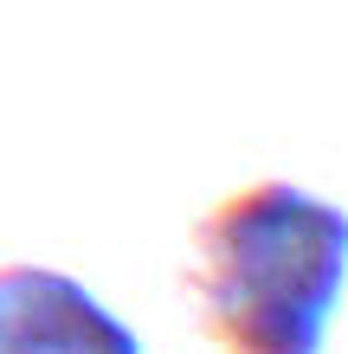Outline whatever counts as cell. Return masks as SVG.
<instances>
[{
    "label": "cell",
    "mask_w": 348,
    "mask_h": 354,
    "mask_svg": "<svg viewBox=\"0 0 348 354\" xmlns=\"http://www.w3.org/2000/svg\"><path fill=\"white\" fill-rule=\"evenodd\" d=\"M0 354H142V342L77 277L46 264H7L0 270Z\"/></svg>",
    "instance_id": "7a4b0ae2"
},
{
    "label": "cell",
    "mask_w": 348,
    "mask_h": 354,
    "mask_svg": "<svg viewBox=\"0 0 348 354\" xmlns=\"http://www.w3.org/2000/svg\"><path fill=\"white\" fill-rule=\"evenodd\" d=\"M194 297L219 354H322L348 277V213L258 180L194 225Z\"/></svg>",
    "instance_id": "6da1fadb"
}]
</instances>
